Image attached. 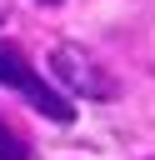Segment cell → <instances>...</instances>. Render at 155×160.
<instances>
[{
  "label": "cell",
  "instance_id": "6da1fadb",
  "mask_svg": "<svg viewBox=\"0 0 155 160\" xmlns=\"http://www.w3.org/2000/svg\"><path fill=\"white\" fill-rule=\"evenodd\" d=\"M0 85L15 90V95H20L30 110H40L50 125H75V100L60 95V90L25 60V50H20L15 40H0Z\"/></svg>",
  "mask_w": 155,
  "mask_h": 160
},
{
  "label": "cell",
  "instance_id": "7a4b0ae2",
  "mask_svg": "<svg viewBox=\"0 0 155 160\" xmlns=\"http://www.w3.org/2000/svg\"><path fill=\"white\" fill-rule=\"evenodd\" d=\"M50 75L75 95V100H95V105H110L115 95H120V85H115V75L85 50V45H75V40H60L55 50H50Z\"/></svg>",
  "mask_w": 155,
  "mask_h": 160
},
{
  "label": "cell",
  "instance_id": "3957f363",
  "mask_svg": "<svg viewBox=\"0 0 155 160\" xmlns=\"http://www.w3.org/2000/svg\"><path fill=\"white\" fill-rule=\"evenodd\" d=\"M0 160H35V150H30V140L10 125V120H0Z\"/></svg>",
  "mask_w": 155,
  "mask_h": 160
},
{
  "label": "cell",
  "instance_id": "277c9868",
  "mask_svg": "<svg viewBox=\"0 0 155 160\" xmlns=\"http://www.w3.org/2000/svg\"><path fill=\"white\" fill-rule=\"evenodd\" d=\"M40 5H65V0H40Z\"/></svg>",
  "mask_w": 155,
  "mask_h": 160
}]
</instances>
